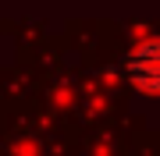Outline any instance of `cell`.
<instances>
[{
    "label": "cell",
    "instance_id": "1",
    "mask_svg": "<svg viewBox=\"0 0 160 156\" xmlns=\"http://www.w3.org/2000/svg\"><path fill=\"white\" fill-rule=\"evenodd\" d=\"M128 78L139 92L160 96V39H146L128 53Z\"/></svg>",
    "mask_w": 160,
    "mask_h": 156
}]
</instances>
